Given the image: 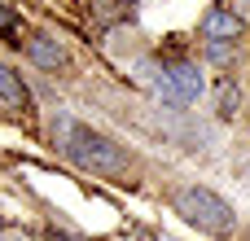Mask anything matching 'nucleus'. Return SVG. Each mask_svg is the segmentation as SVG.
Returning <instances> with one entry per match:
<instances>
[{
  "mask_svg": "<svg viewBox=\"0 0 250 241\" xmlns=\"http://www.w3.org/2000/svg\"><path fill=\"white\" fill-rule=\"evenodd\" d=\"M154 92L167 101V105H193L198 97H202V70L198 66H189V61H180V66H167L158 79H154Z\"/></svg>",
  "mask_w": 250,
  "mask_h": 241,
  "instance_id": "7ed1b4c3",
  "label": "nucleus"
},
{
  "mask_svg": "<svg viewBox=\"0 0 250 241\" xmlns=\"http://www.w3.org/2000/svg\"><path fill=\"white\" fill-rule=\"evenodd\" d=\"M26 57H31L35 66H44V70H57V66L66 61V48H62L53 35H44V31H40V35H31V40H26Z\"/></svg>",
  "mask_w": 250,
  "mask_h": 241,
  "instance_id": "39448f33",
  "label": "nucleus"
},
{
  "mask_svg": "<svg viewBox=\"0 0 250 241\" xmlns=\"http://www.w3.org/2000/svg\"><path fill=\"white\" fill-rule=\"evenodd\" d=\"M0 101L13 105V110H26V105H31V92H26L22 75H18L13 66H4V61H0Z\"/></svg>",
  "mask_w": 250,
  "mask_h": 241,
  "instance_id": "423d86ee",
  "label": "nucleus"
},
{
  "mask_svg": "<svg viewBox=\"0 0 250 241\" xmlns=\"http://www.w3.org/2000/svg\"><path fill=\"white\" fill-rule=\"evenodd\" d=\"M233 114H237V88L224 83V92H220V119H233Z\"/></svg>",
  "mask_w": 250,
  "mask_h": 241,
  "instance_id": "0eeeda50",
  "label": "nucleus"
},
{
  "mask_svg": "<svg viewBox=\"0 0 250 241\" xmlns=\"http://www.w3.org/2000/svg\"><path fill=\"white\" fill-rule=\"evenodd\" d=\"M246 4H250V0H246Z\"/></svg>",
  "mask_w": 250,
  "mask_h": 241,
  "instance_id": "9b49d317",
  "label": "nucleus"
},
{
  "mask_svg": "<svg viewBox=\"0 0 250 241\" xmlns=\"http://www.w3.org/2000/svg\"><path fill=\"white\" fill-rule=\"evenodd\" d=\"M13 241H31V237H13Z\"/></svg>",
  "mask_w": 250,
  "mask_h": 241,
  "instance_id": "9d476101",
  "label": "nucleus"
},
{
  "mask_svg": "<svg viewBox=\"0 0 250 241\" xmlns=\"http://www.w3.org/2000/svg\"><path fill=\"white\" fill-rule=\"evenodd\" d=\"M13 22H18V18H13V13H9V9L0 4V31H13Z\"/></svg>",
  "mask_w": 250,
  "mask_h": 241,
  "instance_id": "6e6552de",
  "label": "nucleus"
},
{
  "mask_svg": "<svg viewBox=\"0 0 250 241\" xmlns=\"http://www.w3.org/2000/svg\"><path fill=\"white\" fill-rule=\"evenodd\" d=\"M171 202H176V215H185V224H193V228H202V233H211V237H229L233 224H237L233 206H229L220 193L202 189V184H185V189H176Z\"/></svg>",
  "mask_w": 250,
  "mask_h": 241,
  "instance_id": "f03ea898",
  "label": "nucleus"
},
{
  "mask_svg": "<svg viewBox=\"0 0 250 241\" xmlns=\"http://www.w3.org/2000/svg\"><path fill=\"white\" fill-rule=\"evenodd\" d=\"M53 141L62 145V154L75 167H83L92 176H119V171H127V154L110 136L92 132L88 123H75L70 114H57L53 119Z\"/></svg>",
  "mask_w": 250,
  "mask_h": 241,
  "instance_id": "f257e3e1",
  "label": "nucleus"
},
{
  "mask_svg": "<svg viewBox=\"0 0 250 241\" xmlns=\"http://www.w3.org/2000/svg\"><path fill=\"white\" fill-rule=\"evenodd\" d=\"M119 4H136V0H119Z\"/></svg>",
  "mask_w": 250,
  "mask_h": 241,
  "instance_id": "1a4fd4ad",
  "label": "nucleus"
},
{
  "mask_svg": "<svg viewBox=\"0 0 250 241\" xmlns=\"http://www.w3.org/2000/svg\"><path fill=\"white\" fill-rule=\"evenodd\" d=\"M237 35H242V18L233 9H207V18H202V40L207 44H233Z\"/></svg>",
  "mask_w": 250,
  "mask_h": 241,
  "instance_id": "20e7f679",
  "label": "nucleus"
}]
</instances>
